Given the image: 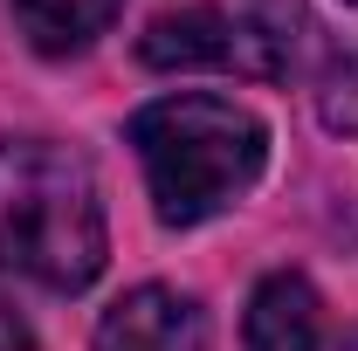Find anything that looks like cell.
<instances>
[{
	"instance_id": "6da1fadb",
	"label": "cell",
	"mask_w": 358,
	"mask_h": 351,
	"mask_svg": "<svg viewBox=\"0 0 358 351\" xmlns=\"http://www.w3.org/2000/svg\"><path fill=\"white\" fill-rule=\"evenodd\" d=\"M103 255L110 227L90 159L55 138H0V268L42 289H90Z\"/></svg>"
},
{
	"instance_id": "7a4b0ae2",
	"label": "cell",
	"mask_w": 358,
	"mask_h": 351,
	"mask_svg": "<svg viewBox=\"0 0 358 351\" xmlns=\"http://www.w3.org/2000/svg\"><path fill=\"white\" fill-rule=\"evenodd\" d=\"M131 145L152 186V214L166 227H200L227 214L268 166V124L214 89H179L145 103L131 117Z\"/></svg>"
},
{
	"instance_id": "3957f363",
	"label": "cell",
	"mask_w": 358,
	"mask_h": 351,
	"mask_svg": "<svg viewBox=\"0 0 358 351\" xmlns=\"http://www.w3.org/2000/svg\"><path fill=\"white\" fill-rule=\"evenodd\" d=\"M138 55L152 69H227V76H282V55L248 14H227V7H179L159 14L145 28Z\"/></svg>"
},
{
	"instance_id": "277c9868",
	"label": "cell",
	"mask_w": 358,
	"mask_h": 351,
	"mask_svg": "<svg viewBox=\"0 0 358 351\" xmlns=\"http://www.w3.org/2000/svg\"><path fill=\"white\" fill-rule=\"evenodd\" d=\"M96 351H214V331H207L200 296L145 282L96 317Z\"/></svg>"
},
{
	"instance_id": "5b68a950",
	"label": "cell",
	"mask_w": 358,
	"mask_h": 351,
	"mask_svg": "<svg viewBox=\"0 0 358 351\" xmlns=\"http://www.w3.org/2000/svg\"><path fill=\"white\" fill-rule=\"evenodd\" d=\"M241 351H317V289L303 275L275 268L255 282L241 317Z\"/></svg>"
},
{
	"instance_id": "8992f818",
	"label": "cell",
	"mask_w": 358,
	"mask_h": 351,
	"mask_svg": "<svg viewBox=\"0 0 358 351\" xmlns=\"http://www.w3.org/2000/svg\"><path fill=\"white\" fill-rule=\"evenodd\" d=\"M117 7L124 0H14L21 35L42 48V55H76V48H90L117 21Z\"/></svg>"
},
{
	"instance_id": "52a82bcc",
	"label": "cell",
	"mask_w": 358,
	"mask_h": 351,
	"mask_svg": "<svg viewBox=\"0 0 358 351\" xmlns=\"http://www.w3.org/2000/svg\"><path fill=\"white\" fill-rule=\"evenodd\" d=\"M0 351H35V338H28V324L14 317V310L0 303Z\"/></svg>"
},
{
	"instance_id": "ba28073f",
	"label": "cell",
	"mask_w": 358,
	"mask_h": 351,
	"mask_svg": "<svg viewBox=\"0 0 358 351\" xmlns=\"http://www.w3.org/2000/svg\"><path fill=\"white\" fill-rule=\"evenodd\" d=\"M345 351H358V331H352V338H345Z\"/></svg>"
},
{
	"instance_id": "9c48e42d",
	"label": "cell",
	"mask_w": 358,
	"mask_h": 351,
	"mask_svg": "<svg viewBox=\"0 0 358 351\" xmlns=\"http://www.w3.org/2000/svg\"><path fill=\"white\" fill-rule=\"evenodd\" d=\"M352 7H358V0H352Z\"/></svg>"
}]
</instances>
